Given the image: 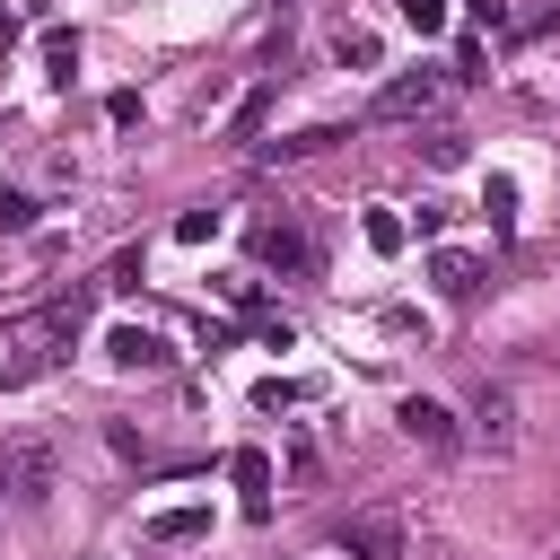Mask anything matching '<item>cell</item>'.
Listing matches in <instances>:
<instances>
[{
    "instance_id": "cell-11",
    "label": "cell",
    "mask_w": 560,
    "mask_h": 560,
    "mask_svg": "<svg viewBox=\"0 0 560 560\" xmlns=\"http://www.w3.org/2000/svg\"><path fill=\"white\" fill-rule=\"evenodd\" d=\"M359 236H368L376 254H402V245H411V219H402V210H368V219H359Z\"/></svg>"
},
{
    "instance_id": "cell-8",
    "label": "cell",
    "mask_w": 560,
    "mask_h": 560,
    "mask_svg": "<svg viewBox=\"0 0 560 560\" xmlns=\"http://www.w3.org/2000/svg\"><path fill=\"white\" fill-rule=\"evenodd\" d=\"M228 481L245 490V516L262 525V516H271V455H262V446H236V455H228Z\"/></svg>"
},
{
    "instance_id": "cell-10",
    "label": "cell",
    "mask_w": 560,
    "mask_h": 560,
    "mask_svg": "<svg viewBox=\"0 0 560 560\" xmlns=\"http://www.w3.org/2000/svg\"><path fill=\"white\" fill-rule=\"evenodd\" d=\"M210 534V508H158L149 516V542H201Z\"/></svg>"
},
{
    "instance_id": "cell-20",
    "label": "cell",
    "mask_w": 560,
    "mask_h": 560,
    "mask_svg": "<svg viewBox=\"0 0 560 560\" xmlns=\"http://www.w3.org/2000/svg\"><path fill=\"white\" fill-rule=\"evenodd\" d=\"M472 18L481 26H508V0H472Z\"/></svg>"
},
{
    "instance_id": "cell-9",
    "label": "cell",
    "mask_w": 560,
    "mask_h": 560,
    "mask_svg": "<svg viewBox=\"0 0 560 560\" xmlns=\"http://www.w3.org/2000/svg\"><path fill=\"white\" fill-rule=\"evenodd\" d=\"M429 280H438L446 298H472V289H481V254H455V245H438V254H429Z\"/></svg>"
},
{
    "instance_id": "cell-16",
    "label": "cell",
    "mask_w": 560,
    "mask_h": 560,
    "mask_svg": "<svg viewBox=\"0 0 560 560\" xmlns=\"http://www.w3.org/2000/svg\"><path fill=\"white\" fill-rule=\"evenodd\" d=\"M0 228H9V236H26V228H35V201H26L18 184H0Z\"/></svg>"
},
{
    "instance_id": "cell-14",
    "label": "cell",
    "mask_w": 560,
    "mask_h": 560,
    "mask_svg": "<svg viewBox=\"0 0 560 560\" xmlns=\"http://www.w3.org/2000/svg\"><path fill=\"white\" fill-rule=\"evenodd\" d=\"M481 210H490V228L508 236V228H516V184H508V175H490V184H481Z\"/></svg>"
},
{
    "instance_id": "cell-18",
    "label": "cell",
    "mask_w": 560,
    "mask_h": 560,
    "mask_svg": "<svg viewBox=\"0 0 560 560\" xmlns=\"http://www.w3.org/2000/svg\"><path fill=\"white\" fill-rule=\"evenodd\" d=\"M254 402H262V411H289V402H306V385H289V376H271V385H254Z\"/></svg>"
},
{
    "instance_id": "cell-15",
    "label": "cell",
    "mask_w": 560,
    "mask_h": 560,
    "mask_svg": "<svg viewBox=\"0 0 560 560\" xmlns=\"http://www.w3.org/2000/svg\"><path fill=\"white\" fill-rule=\"evenodd\" d=\"M411 35H446V0H394Z\"/></svg>"
},
{
    "instance_id": "cell-1",
    "label": "cell",
    "mask_w": 560,
    "mask_h": 560,
    "mask_svg": "<svg viewBox=\"0 0 560 560\" xmlns=\"http://www.w3.org/2000/svg\"><path fill=\"white\" fill-rule=\"evenodd\" d=\"M464 438H472L481 455H516V446H525L516 394H508V385H481V394H472V411H464Z\"/></svg>"
},
{
    "instance_id": "cell-13",
    "label": "cell",
    "mask_w": 560,
    "mask_h": 560,
    "mask_svg": "<svg viewBox=\"0 0 560 560\" xmlns=\"http://www.w3.org/2000/svg\"><path fill=\"white\" fill-rule=\"evenodd\" d=\"M332 52H341L350 70H376V61H385V44H376L368 26H341V35H332Z\"/></svg>"
},
{
    "instance_id": "cell-4",
    "label": "cell",
    "mask_w": 560,
    "mask_h": 560,
    "mask_svg": "<svg viewBox=\"0 0 560 560\" xmlns=\"http://www.w3.org/2000/svg\"><path fill=\"white\" fill-rule=\"evenodd\" d=\"M394 429H402V438H420L429 455H455V446H464V420H455L438 394H402V402H394Z\"/></svg>"
},
{
    "instance_id": "cell-3",
    "label": "cell",
    "mask_w": 560,
    "mask_h": 560,
    "mask_svg": "<svg viewBox=\"0 0 560 560\" xmlns=\"http://www.w3.org/2000/svg\"><path fill=\"white\" fill-rule=\"evenodd\" d=\"M52 472H61V455H52L44 438H26V446H0V490H9L18 508L52 499Z\"/></svg>"
},
{
    "instance_id": "cell-2",
    "label": "cell",
    "mask_w": 560,
    "mask_h": 560,
    "mask_svg": "<svg viewBox=\"0 0 560 560\" xmlns=\"http://www.w3.org/2000/svg\"><path fill=\"white\" fill-rule=\"evenodd\" d=\"M332 551L350 560H402V508H359L332 525Z\"/></svg>"
},
{
    "instance_id": "cell-17",
    "label": "cell",
    "mask_w": 560,
    "mask_h": 560,
    "mask_svg": "<svg viewBox=\"0 0 560 560\" xmlns=\"http://www.w3.org/2000/svg\"><path fill=\"white\" fill-rule=\"evenodd\" d=\"M210 236H219V210H184L175 219V245H210Z\"/></svg>"
},
{
    "instance_id": "cell-5",
    "label": "cell",
    "mask_w": 560,
    "mask_h": 560,
    "mask_svg": "<svg viewBox=\"0 0 560 560\" xmlns=\"http://www.w3.org/2000/svg\"><path fill=\"white\" fill-rule=\"evenodd\" d=\"M438 96H446V70H402L376 88V122H420V114H438Z\"/></svg>"
},
{
    "instance_id": "cell-19",
    "label": "cell",
    "mask_w": 560,
    "mask_h": 560,
    "mask_svg": "<svg viewBox=\"0 0 560 560\" xmlns=\"http://www.w3.org/2000/svg\"><path fill=\"white\" fill-rule=\"evenodd\" d=\"M105 446H114V455H149V438H140L131 420H114V429H105Z\"/></svg>"
},
{
    "instance_id": "cell-7",
    "label": "cell",
    "mask_w": 560,
    "mask_h": 560,
    "mask_svg": "<svg viewBox=\"0 0 560 560\" xmlns=\"http://www.w3.org/2000/svg\"><path fill=\"white\" fill-rule=\"evenodd\" d=\"M254 254H262L271 271H315V236H306V228H289V219H271V228L254 236Z\"/></svg>"
},
{
    "instance_id": "cell-21",
    "label": "cell",
    "mask_w": 560,
    "mask_h": 560,
    "mask_svg": "<svg viewBox=\"0 0 560 560\" xmlns=\"http://www.w3.org/2000/svg\"><path fill=\"white\" fill-rule=\"evenodd\" d=\"M551 560H560V551H551Z\"/></svg>"
},
{
    "instance_id": "cell-12",
    "label": "cell",
    "mask_w": 560,
    "mask_h": 560,
    "mask_svg": "<svg viewBox=\"0 0 560 560\" xmlns=\"http://www.w3.org/2000/svg\"><path fill=\"white\" fill-rule=\"evenodd\" d=\"M79 70V35L70 26H44V79H70Z\"/></svg>"
},
{
    "instance_id": "cell-6",
    "label": "cell",
    "mask_w": 560,
    "mask_h": 560,
    "mask_svg": "<svg viewBox=\"0 0 560 560\" xmlns=\"http://www.w3.org/2000/svg\"><path fill=\"white\" fill-rule=\"evenodd\" d=\"M105 359H114L122 376H149V368H166V341H158L149 324H114V332H105Z\"/></svg>"
}]
</instances>
